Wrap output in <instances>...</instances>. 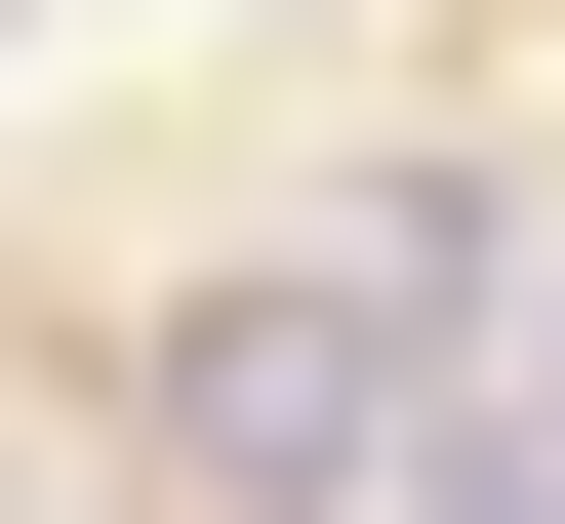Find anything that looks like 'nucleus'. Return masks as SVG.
<instances>
[{
  "label": "nucleus",
  "mask_w": 565,
  "mask_h": 524,
  "mask_svg": "<svg viewBox=\"0 0 565 524\" xmlns=\"http://www.w3.org/2000/svg\"><path fill=\"white\" fill-rule=\"evenodd\" d=\"M162 484L202 524H364L404 484V323H364V282H202V323H162Z\"/></svg>",
  "instance_id": "nucleus-1"
},
{
  "label": "nucleus",
  "mask_w": 565,
  "mask_h": 524,
  "mask_svg": "<svg viewBox=\"0 0 565 524\" xmlns=\"http://www.w3.org/2000/svg\"><path fill=\"white\" fill-rule=\"evenodd\" d=\"M0 41H41V0H0Z\"/></svg>",
  "instance_id": "nucleus-2"
}]
</instances>
